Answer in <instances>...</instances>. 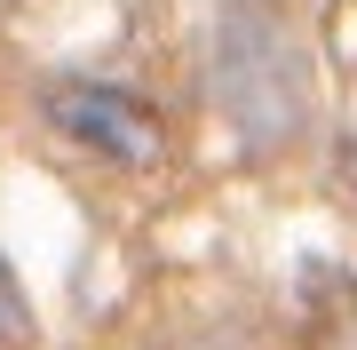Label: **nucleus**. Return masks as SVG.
<instances>
[{"label":"nucleus","instance_id":"obj_4","mask_svg":"<svg viewBox=\"0 0 357 350\" xmlns=\"http://www.w3.org/2000/svg\"><path fill=\"white\" fill-rule=\"evenodd\" d=\"M342 183H349V191H357V143H349V152H342Z\"/></svg>","mask_w":357,"mask_h":350},{"label":"nucleus","instance_id":"obj_3","mask_svg":"<svg viewBox=\"0 0 357 350\" xmlns=\"http://www.w3.org/2000/svg\"><path fill=\"white\" fill-rule=\"evenodd\" d=\"M302 335H310V350H357V271H333V263L310 271Z\"/></svg>","mask_w":357,"mask_h":350},{"label":"nucleus","instance_id":"obj_5","mask_svg":"<svg viewBox=\"0 0 357 350\" xmlns=\"http://www.w3.org/2000/svg\"><path fill=\"white\" fill-rule=\"evenodd\" d=\"M0 16H16V0H0Z\"/></svg>","mask_w":357,"mask_h":350},{"label":"nucleus","instance_id":"obj_2","mask_svg":"<svg viewBox=\"0 0 357 350\" xmlns=\"http://www.w3.org/2000/svg\"><path fill=\"white\" fill-rule=\"evenodd\" d=\"M48 119L72 143L112 152V159H128V168L159 159V119H151V104H135L128 88H103V80H88V88H56L48 96Z\"/></svg>","mask_w":357,"mask_h":350},{"label":"nucleus","instance_id":"obj_1","mask_svg":"<svg viewBox=\"0 0 357 350\" xmlns=\"http://www.w3.org/2000/svg\"><path fill=\"white\" fill-rule=\"evenodd\" d=\"M215 96L246 152H278L310 128V64L278 0H222L215 24Z\"/></svg>","mask_w":357,"mask_h":350}]
</instances>
